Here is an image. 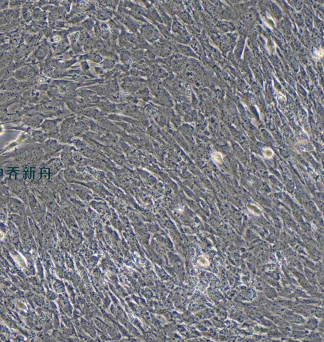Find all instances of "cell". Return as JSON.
<instances>
[{
  "label": "cell",
  "instance_id": "6da1fadb",
  "mask_svg": "<svg viewBox=\"0 0 324 342\" xmlns=\"http://www.w3.org/2000/svg\"><path fill=\"white\" fill-rule=\"evenodd\" d=\"M3 236H4L3 234L1 231H0V239H2L3 238Z\"/></svg>",
  "mask_w": 324,
  "mask_h": 342
}]
</instances>
